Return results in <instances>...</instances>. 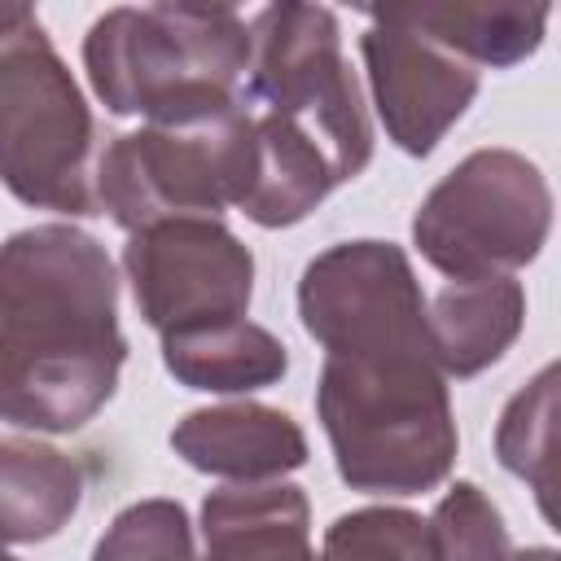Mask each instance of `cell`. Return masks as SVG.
Masks as SVG:
<instances>
[{"label": "cell", "mask_w": 561, "mask_h": 561, "mask_svg": "<svg viewBox=\"0 0 561 561\" xmlns=\"http://www.w3.org/2000/svg\"><path fill=\"white\" fill-rule=\"evenodd\" d=\"M127 337L105 245L75 224L0 241V421L35 434L83 430L118 390Z\"/></svg>", "instance_id": "1"}, {"label": "cell", "mask_w": 561, "mask_h": 561, "mask_svg": "<svg viewBox=\"0 0 561 561\" xmlns=\"http://www.w3.org/2000/svg\"><path fill=\"white\" fill-rule=\"evenodd\" d=\"M316 416L351 491L421 495L456 465L460 434L447 377L421 342L324 355Z\"/></svg>", "instance_id": "2"}, {"label": "cell", "mask_w": 561, "mask_h": 561, "mask_svg": "<svg viewBox=\"0 0 561 561\" xmlns=\"http://www.w3.org/2000/svg\"><path fill=\"white\" fill-rule=\"evenodd\" d=\"M83 70L96 101L131 118H171L241 101L250 22L228 4H118L83 35Z\"/></svg>", "instance_id": "3"}, {"label": "cell", "mask_w": 561, "mask_h": 561, "mask_svg": "<svg viewBox=\"0 0 561 561\" xmlns=\"http://www.w3.org/2000/svg\"><path fill=\"white\" fill-rule=\"evenodd\" d=\"M254 114L245 101L149 118L96 158V206L123 232L162 219H219L254 184Z\"/></svg>", "instance_id": "4"}, {"label": "cell", "mask_w": 561, "mask_h": 561, "mask_svg": "<svg viewBox=\"0 0 561 561\" xmlns=\"http://www.w3.org/2000/svg\"><path fill=\"white\" fill-rule=\"evenodd\" d=\"M96 118L39 18L0 35V184L70 219L96 206Z\"/></svg>", "instance_id": "5"}, {"label": "cell", "mask_w": 561, "mask_h": 561, "mask_svg": "<svg viewBox=\"0 0 561 561\" xmlns=\"http://www.w3.org/2000/svg\"><path fill=\"white\" fill-rule=\"evenodd\" d=\"M241 101L311 140L337 184L373 162V123L342 57V31L324 4H267L250 18V70Z\"/></svg>", "instance_id": "6"}, {"label": "cell", "mask_w": 561, "mask_h": 561, "mask_svg": "<svg viewBox=\"0 0 561 561\" xmlns=\"http://www.w3.org/2000/svg\"><path fill=\"white\" fill-rule=\"evenodd\" d=\"M548 232V175L526 153L500 145L465 153L412 215V245L447 280L513 276L539 259Z\"/></svg>", "instance_id": "7"}, {"label": "cell", "mask_w": 561, "mask_h": 561, "mask_svg": "<svg viewBox=\"0 0 561 561\" xmlns=\"http://www.w3.org/2000/svg\"><path fill=\"white\" fill-rule=\"evenodd\" d=\"M123 272L158 337L241 320L254 298V254L219 219H162L131 232Z\"/></svg>", "instance_id": "8"}, {"label": "cell", "mask_w": 561, "mask_h": 561, "mask_svg": "<svg viewBox=\"0 0 561 561\" xmlns=\"http://www.w3.org/2000/svg\"><path fill=\"white\" fill-rule=\"evenodd\" d=\"M298 320L324 355L425 346V294L408 250L377 237L320 250L298 280Z\"/></svg>", "instance_id": "9"}, {"label": "cell", "mask_w": 561, "mask_h": 561, "mask_svg": "<svg viewBox=\"0 0 561 561\" xmlns=\"http://www.w3.org/2000/svg\"><path fill=\"white\" fill-rule=\"evenodd\" d=\"M368 18L373 22L359 35V57L377 118L403 153L430 158L438 140L465 118L482 79L469 61L399 26L386 9H368Z\"/></svg>", "instance_id": "10"}, {"label": "cell", "mask_w": 561, "mask_h": 561, "mask_svg": "<svg viewBox=\"0 0 561 561\" xmlns=\"http://www.w3.org/2000/svg\"><path fill=\"white\" fill-rule=\"evenodd\" d=\"M171 451L188 469L224 482H280L311 456L289 412L250 399L184 412L171 430Z\"/></svg>", "instance_id": "11"}, {"label": "cell", "mask_w": 561, "mask_h": 561, "mask_svg": "<svg viewBox=\"0 0 561 561\" xmlns=\"http://www.w3.org/2000/svg\"><path fill=\"white\" fill-rule=\"evenodd\" d=\"M526 324V289L513 276L447 280L425 298V346L443 377H478L508 355Z\"/></svg>", "instance_id": "12"}, {"label": "cell", "mask_w": 561, "mask_h": 561, "mask_svg": "<svg viewBox=\"0 0 561 561\" xmlns=\"http://www.w3.org/2000/svg\"><path fill=\"white\" fill-rule=\"evenodd\" d=\"M202 561L311 557V504L294 482H228L202 500Z\"/></svg>", "instance_id": "13"}, {"label": "cell", "mask_w": 561, "mask_h": 561, "mask_svg": "<svg viewBox=\"0 0 561 561\" xmlns=\"http://www.w3.org/2000/svg\"><path fill=\"white\" fill-rule=\"evenodd\" d=\"M167 373L206 394H254L289 373V346L254 320H219L162 337Z\"/></svg>", "instance_id": "14"}, {"label": "cell", "mask_w": 561, "mask_h": 561, "mask_svg": "<svg viewBox=\"0 0 561 561\" xmlns=\"http://www.w3.org/2000/svg\"><path fill=\"white\" fill-rule=\"evenodd\" d=\"M83 504V469L39 438L0 434V543H44Z\"/></svg>", "instance_id": "15"}, {"label": "cell", "mask_w": 561, "mask_h": 561, "mask_svg": "<svg viewBox=\"0 0 561 561\" xmlns=\"http://www.w3.org/2000/svg\"><path fill=\"white\" fill-rule=\"evenodd\" d=\"M399 26L425 35L430 44L456 53L460 61L508 70L539 53L548 35V4H412V9H386Z\"/></svg>", "instance_id": "16"}, {"label": "cell", "mask_w": 561, "mask_h": 561, "mask_svg": "<svg viewBox=\"0 0 561 561\" xmlns=\"http://www.w3.org/2000/svg\"><path fill=\"white\" fill-rule=\"evenodd\" d=\"M254 184L241 210L259 228H294L337 188L329 158L272 114H254Z\"/></svg>", "instance_id": "17"}, {"label": "cell", "mask_w": 561, "mask_h": 561, "mask_svg": "<svg viewBox=\"0 0 561 561\" xmlns=\"http://www.w3.org/2000/svg\"><path fill=\"white\" fill-rule=\"evenodd\" d=\"M557 364H543L500 412L495 421V456L500 465L522 478L535 500L539 513L548 522H557Z\"/></svg>", "instance_id": "18"}, {"label": "cell", "mask_w": 561, "mask_h": 561, "mask_svg": "<svg viewBox=\"0 0 561 561\" xmlns=\"http://www.w3.org/2000/svg\"><path fill=\"white\" fill-rule=\"evenodd\" d=\"M316 561H438V543L421 513L373 504L333 517Z\"/></svg>", "instance_id": "19"}, {"label": "cell", "mask_w": 561, "mask_h": 561, "mask_svg": "<svg viewBox=\"0 0 561 561\" xmlns=\"http://www.w3.org/2000/svg\"><path fill=\"white\" fill-rule=\"evenodd\" d=\"M92 561H202L180 500L153 495L127 504L92 543Z\"/></svg>", "instance_id": "20"}, {"label": "cell", "mask_w": 561, "mask_h": 561, "mask_svg": "<svg viewBox=\"0 0 561 561\" xmlns=\"http://www.w3.org/2000/svg\"><path fill=\"white\" fill-rule=\"evenodd\" d=\"M438 561H508V526L478 482H451L430 513Z\"/></svg>", "instance_id": "21"}, {"label": "cell", "mask_w": 561, "mask_h": 561, "mask_svg": "<svg viewBox=\"0 0 561 561\" xmlns=\"http://www.w3.org/2000/svg\"><path fill=\"white\" fill-rule=\"evenodd\" d=\"M35 18V9L31 4H13V0H0V35H9V31H18L22 22H31Z\"/></svg>", "instance_id": "22"}, {"label": "cell", "mask_w": 561, "mask_h": 561, "mask_svg": "<svg viewBox=\"0 0 561 561\" xmlns=\"http://www.w3.org/2000/svg\"><path fill=\"white\" fill-rule=\"evenodd\" d=\"M508 561H561L557 548H522V552H508Z\"/></svg>", "instance_id": "23"}, {"label": "cell", "mask_w": 561, "mask_h": 561, "mask_svg": "<svg viewBox=\"0 0 561 561\" xmlns=\"http://www.w3.org/2000/svg\"><path fill=\"white\" fill-rule=\"evenodd\" d=\"M0 561H18V557H13V552H4V543H0Z\"/></svg>", "instance_id": "24"}, {"label": "cell", "mask_w": 561, "mask_h": 561, "mask_svg": "<svg viewBox=\"0 0 561 561\" xmlns=\"http://www.w3.org/2000/svg\"><path fill=\"white\" fill-rule=\"evenodd\" d=\"M302 561H316V552H311V557H302Z\"/></svg>", "instance_id": "25"}]
</instances>
